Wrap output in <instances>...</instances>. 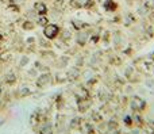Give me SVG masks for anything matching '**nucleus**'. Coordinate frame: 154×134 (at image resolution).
Wrapping results in <instances>:
<instances>
[{
	"label": "nucleus",
	"mask_w": 154,
	"mask_h": 134,
	"mask_svg": "<svg viewBox=\"0 0 154 134\" xmlns=\"http://www.w3.org/2000/svg\"><path fill=\"white\" fill-rule=\"evenodd\" d=\"M60 34V27L54 23H48L43 27V35H45L48 39H54L57 35Z\"/></svg>",
	"instance_id": "obj_1"
},
{
	"label": "nucleus",
	"mask_w": 154,
	"mask_h": 134,
	"mask_svg": "<svg viewBox=\"0 0 154 134\" xmlns=\"http://www.w3.org/2000/svg\"><path fill=\"white\" fill-rule=\"evenodd\" d=\"M51 81V75H49V73H43V75H41L39 77H38L37 80V86L38 87H45V86H49Z\"/></svg>",
	"instance_id": "obj_2"
},
{
	"label": "nucleus",
	"mask_w": 154,
	"mask_h": 134,
	"mask_svg": "<svg viewBox=\"0 0 154 134\" xmlns=\"http://www.w3.org/2000/svg\"><path fill=\"white\" fill-rule=\"evenodd\" d=\"M34 10H35V12H37L38 15H46V14H48V11H49V8L46 7L45 3L37 2L34 4Z\"/></svg>",
	"instance_id": "obj_3"
},
{
	"label": "nucleus",
	"mask_w": 154,
	"mask_h": 134,
	"mask_svg": "<svg viewBox=\"0 0 154 134\" xmlns=\"http://www.w3.org/2000/svg\"><path fill=\"white\" fill-rule=\"evenodd\" d=\"M72 5L77 8H81V7H89L91 5V0H72Z\"/></svg>",
	"instance_id": "obj_4"
},
{
	"label": "nucleus",
	"mask_w": 154,
	"mask_h": 134,
	"mask_svg": "<svg viewBox=\"0 0 154 134\" xmlns=\"http://www.w3.org/2000/svg\"><path fill=\"white\" fill-rule=\"evenodd\" d=\"M103 7L106 8V11H115L116 10V3L114 0H106L103 3Z\"/></svg>",
	"instance_id": "obj_5"
},
{
	"label": "nucleus",
	"mask_w": 154,
	"mask_h": 134,
	"mask_svg": "<svg viewBox=\"0 0 154 134\" xmlns=\"http://www.w3.org/2000/svg\"><path fill=\"white\" fill-rule=\"evenodd\" d=\"M87 38H88L87 33L81 31V33H79V35H77V42H79L80 45H84V43L87 42Z\"/></svg>",
	"instance_id": "obj_6"
},
{
	"label": "nucleus",
	"mask_w": 154,
	"mask_h": 134,
	"mask_svg": "<svg viewBox=\"0 0 154 134\" xmlns=\"http://www.w3.org/2000/svg\"><path fill=\"white\" fill-rule=\"evenodd\" d=\"M48 23H49L48 18H46L45 15H41V16H39V19H38V24H39V26H43V27H45Z\"/></svg>",
	"instance_id": "obj_7"
},
{
	"label": "nucleus",
	"mask_w": 154,
	"mask_h": 134,
	"mask_svg": "<svg viewBox=\"0 0 154 134\" xmlns=\"http://www.w3.org/2000/svg\"><path fill=\"white\" fill-rule=\"evenodd\" d=\"M34 26H35V24L32 23L31 20H26V22L23 23V26H22V27H23L24 30H32V29H34Z\"/></svg>",
	"instance_id": "obj_8"
},
{
	"label": "nucleus",
	"mask_w": 154,
	"mask_h": 134,
	"mask_svg": "<svg viewBox=\"0 0 154 134\" xmlns=\"http://www.w3.org/2000/svg\"><path fill=\"white\" fill-rule=\"evenodd\" d=\"M15 79H16V76L14 75V73H8V75H5V81H7V83H12Z\"/></svg>",
	"instance_id": "obj_9"
},
{
	"label": "nucleus",
	"mask_w": 154,
	"mask_h": 134,
	"mask_svg": "<svg viewBox=\"0 0 154 134\" xmlns=\"http://www.w3.org/2000/svg\"><path fill=\"white\" fill-rule=\"evenodd\" d=\"M72 23H73V26H75L77 30H81V27L84 26V24H82V22H81V23H80V22H77V19H75V20H73Z\"/></svg>",
	"instance_id": "obj_10"
}]
</instances>
